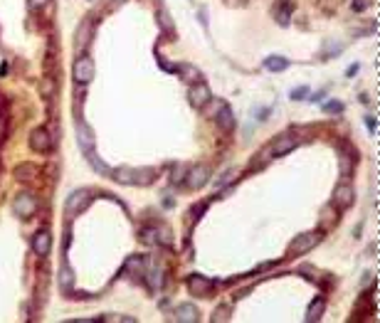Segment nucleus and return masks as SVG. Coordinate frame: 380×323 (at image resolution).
<instances>
[{"label": "nucleus", "instance_id": "obj_31", "mask_svg": "<svg viewBox=\"0 0 380 323\" xmlns=\"http://www.w3.org/2000/svg\"><path fill=\"white\" fill-rule=\"evenodd\" d=\"M366 126H368V131H371V133H376V129H378V124H376V119H373V116H366Z\"/></svg>", "mask_w": 380, "mask_h": 323}, {"label": "nucleus", "instance_id": "obj_19", "mask_svg": "<svg viewBox=\"0 0 380 323\" xmlns=\"http://www.w3.org/2000/svg\"><path fill=\"white\" fill-rule=\"evenodd\" d=\"M264 67H267L269 72H284V69L289 67V60H286V57H279V55H272V57L264 60Z\"/></svg>", "mask_w": 380, "mask_h": 323}, {"label": "nucleus", "instance_id": "obj_9", "mask_svg": "<svg viewBox=\"0 0 380 323\" xmlns=\"http://www.w3.org/2000/svg\"><path fill=\"white\" fill-rule=\"evenodd\" d=\"M215 289V281L205 279V276H190L188 279V291L192 296H210Z\"/></svg>", "mask_w": 380, "mask_h": 323}, {"label": "nucleus", "instance_id": "obj_25", "mask_svg": "<svg viewBox=\"0 0 380 323\" xmlns=\"http://www.w3.org/2000/svg\"><path fill=\"white\" fill-rule=\"evenodd\" d=\"M323 111L326 114H341L343 111V104L341 101H328V104H323Z\"/></svg>", "mask_w": 380, "mask_h": 323}, {"label": "nucleus", "instance_id": "obj_10", "mask_svg": "<svg viewBox=\"0 0 380 323\" xmlns=\"http://www.w3.org/2000/svg\"><path fill=\"white\" fill-rule=\"evenodd\" d=\"M77 143H79L84 156L94 151V133H92V129L84 121H77Z\"/></svg>", "mask_w": 380, "mask_h": 323}, {"label": "nucleus", "instance_id": "obj_12", "mask_svg": "<svg viewBox=\"0 0 380 323\" xmlns=\"http://www.w3.org/2000/svg\"><path fill=\"white\" fill-rule=\"evenodd\" d=\"M50 247H52V237L47 230H40L35 237H32V252L37 257H47L50 254Z\"/></svg>", "mask_w": 380, "mask_h": 323}, {"label": "nucleus", "instance_id": "obj_4", "mask_svg": "<svg viewBox=\"0 0 380 323\" xmlns=\"http://www.w3.org/2000/svg\"><path fill=\"white\" fill-rule=\"evenodd\" d=\"M12 210H15L20 217L30 220V217L37 212V197L32 193H20L15 197V202H12Z\"/></svg>", "mask_w": 380, "mask_h": 323}, {"label": "nucleus", "instance_id": "obj_16", "mask_svg": "<svg viewBox=\"0 0 380 323\" xmlns=\"http://www.w3.org/2000/svg\"><path fill=\"white\" fill-rule=\"evenodd\" d=\"M89 37H92V20H84L77 27V32H74V47L77 50H84L89 45Z\"/></svg>", "mask_w": 380, "mask_h": 323}, {"label": "nucleus", "instance_id": "obj_35", "mask_svg": "<svg viewBox=\"0 0 380 323\" xmlns=\"http://www.w3.org/2000/svg\"><path fill=\"white\" fill-rule=\"evenodd\" d=\"M114 2H119V0H114Z\"/></svg>", "mask_w": 380, "mask_h": 323}, {"label": "nucleus", "instance_id": "obj_24", "mask_svg": "<svg viewBox=\"0 0 380 323\" xmlns=\"http://www.w3.org/2000/svg\"><path fill=\"white\" fill-rule=\"evenodd\" d=\"M351 163H353V158H351L348 153H341V175H343V178L351 175Z\"/></svg>", "mask_w": 380, "mask_h": 323}, {"label": "nucleus", "instance_id": "obj_5", "mask_svg": "<svg viewBox=\"0 0 380 323\" xmlns=\"http://www.w3.org/2000/svg\"><path fill=\"white\" fill-rule=\"evenodd\" d=\"M92 202V193L89 190H74V193H69V197H67V205H64V212L72 217V215H77V212H82L87 205Z\"/></svg>", "mask_w": 380, "mask_h": 323}, {"label": "nucleus", "instance_id": "obj_13", "mask_svg": "<svg viewBox=\"0 0 380 323\" xmlns=\"http://www.w3.org/2000/svg\"><path fill=\"white\" fill-rule=\"evenodd\" d=\"M176 321L178 323H197L200 321V311L195 304H178L176 309Z\"/></svg>", "mask_w": 380, "mask_h": 323}, {"label": "nucleus", "instance_id": "obj_11", "mask_svg": "<svg viewBox=\"0 0 380 323\" xmlns=\"http://www.w3.org/2000/svg\"><path fill=\"white\" fill-rule=\"evenodd\" d=\"M296 146H299V141H296L294 136H279V138L269 146V153H272V156H286V153H291Z\"/></svg>", "mask_w": 380, "mask_h": 323}, {"label": "nucleus", "instance_id": "obj_18", "mask_svg": "<svg viewBox=\"0 0 380 323\" xmlns=\"http://www.w3.org/2000/svg\"><path fill=\"white\" fill-rule=\"evenodd\" d=\"M15 175H17L20 180H32V178L40 175V170H37V165H32V163H22V165L15 168Z\"/></svg>", "mask_w": 380, "mask_h": 323}, {"label": "nucleus", "instance_id": "obj_23", "mask_svg": "<svg viewBox=\"0 0 380 323\" xmlns=\"http://www.w3.org/2000/svg\"><path fill=\"white\" fill-rule=\"evenodd\" d=\"M289 17H291V2H289V0H284V2H282V7H279V12H277V20H279V25H282V27H286V25H289Z\"/></svg>", "mask_w": 380, "mask_h": 323}, {"label": "nucleus", "instance_id": "obj_2", "mask_svg": "<svg viewBox=\"0 0 380 323\" xmlns=\"http://www.w3.org/2000/svg\"><path fill=\"white\" fill-rule=\"evenodd\" d=\"M72 77H74L77 84H89L94 79V62L87 55L77 57L74 60V67H72Z\"/></svg>", "mask_w": 380, "mask_h": 323}, {"label": "nucleus", "instance_id": "obj_27", "mask_svg": "<svg viewBox=\"0 0 380 323\" xmlns=\"http://www.w3.org/2000/svg\"><path fill=\"white\" fill-rule=\"evenodd\" d=\"M235 175H237V170H230V173H225V175H222V180H217V185H215V188H222V185L232 183V180H235Z\"/></svg>", "mask_w": 380, "mask_h": 323}, {"label": "nucleus", "instance_id": "obj_29", "mask_svg": "<svg viewBox=\"0 0 380 323\" xmlns=\"http://www.w3.org/2000/svg\"><path fill=\"white\" fill-rule=\"evenodd\" d=\"M368 5H371V2H368V0H353V5H351V7H353V10H356V12H363V10H366V7H368Z\"/></svg>", "mask_w": 380, "mask_h": 323}, {"label": "nucleus", "instance_id": "obj_22", "mask_svg": "<svg viewBox=\"0 0 380 323\" xmlns=\"http://www.w3.org/2000/svg\"><path fill=\"white\" fill-rule=\"evenodd\" d=\"M57 284H60V289H62L64 294L72 289V284H74V276H72V271H69V266H62L60 269V276H57Z\"/></svg>", "mask_w": 380, "mask_h": 323}, {"label": "nucleus", "instance_id": "obj_28", "mask_svg": "<svg viewBox=\"0 0 380 323\" xmlns=\"http://www.w3.org/2000/svg\"><path fill=\"white\" fill-rule=\"evenodd\" d=\"M306 94H309V86H299V89H294V91H291V99L296 101V99H304Z\"/></svg>", "mask_w": 380, "mask_h": 323}, {"label": "nucleus", "instance_id": "obj_21", "mask_svg": "<svg viewBox=\"0 0 380 323\" xmlns=\"http://www.w3.org/2000/svg\"><path fill=\"white\" fill-rule=\"evenodd\" d=\"M323 306H326V301H323V299L318 296L316 301H314V304L309 306V311H306V321H309V323L318 321V319H321V314H323Z\"/></svg>", "mask_w": 380, "mask_h": 323}, {"label": "nucleus", "instance_id": "obj_34", "mask_svg": "<svg viewBox=\"0 0 380 323\" xmlns=\"http://www.w3.org/2000/svg\"><path fill=\"white\" fill-rule=\"evenodd\" d=\"M356 72H358V65H351L348 69H346V74H348V77H351V74H356Z\"/></svg>", "mask_w": 380, "mask_h": 323}, {"label": "nucleus", "instance_id": "obj_20", "mask_svg": "<svg viewBox=\"0 0 380 323\" xmlns=\"http://www.w3.org/2000/svg\"><path fill=\"white\" fill-rule=\"evenodd\" d=\"M87 161H89V165H92L96 173H101V175H109V173H111V168H109V165H106L101 158H96V153H94V151H92V153H87Z\"/></svg>", "mask_w": 380, "mask_h": 323}, {"label": "nucleus", "instance_id": "obj_30", "mask_svg": "<svg viewBox=\"0 0 380 323\" xmlns=\"http://www.w3.org/2000/svg\"><path fill=\"white\" fill-rule=\"evenodd\" d=\"M50 0H27V5L32 7V10H40V7H45Z\"/></svg>", "mask_w": 380, "mask_h": 323}, {"label": "nucleus", "instance_id": "obj_8", "mask_svg": "<svg viewBox=\"0 0 380 323\" xmlns=\"http://www.w3.org/2000/svg\"><path fill=\"white\" fill-rule=\"evenodd\" d=\"M188 99H190V104H192V106L205 109V106L210 104V99H212V91H210V86H207V84L197 81V84H192V86H190Z\"/></svg>", "mask_w": 380, "mask_h": 323}, {"label": "nucleus", "instance_id": "obj_33", "mask_svg": "<svg viewBox=\"0 0 380 323\" xmlns=\"http://www.w3.org/2000/svg\"><path fill=\"white\" fill-rule=\"evenodd\" d=\"M227 319V309H217L215 311V321H225Z\"/></svg>", "mask_w": 380, "mask_h": 323}, {"label": "nucleus", "instance_id": "obj_15", "mask_svg": "<svg viewBox=\"0 0 380 323\" xmlns=\"http://www.w3.org/2000/svg\"><path fill=\"white\" fill-rule=\"evenodd\" d=\"M333 205H338L341 210H346V207H351L353 205V188L351 185H338L336 188V193H333Z\"/></svg>", "mask_w": 380, "mask_h": 323}, {"label": "nucleus", "instance_id": "obj_17", "mask_svg": "<svg viewBox=\"0 0 380 323\" xmlns=\"http://www.w3.org/2000/svg\"><path fill=\"white\" fill-rule=\"evenodd\" d=\"M178 72H181L183 81H188V84H197V81H202V72H200L195 65L183 62V65H178Z\"/></svg>", "mask_w": 380, "mask_h": 323}, {"label": "nucleus", "instance_id": "obj_6", "mask_svg": "<svg viewBox=\"0 0 380 323\" xmlns=\"http://www.w3.org/2000/svg\"><path fill=\"white\" fill-rule=\"evenodd\" d=\"M183 180H186V185H188L190 190H200V188H205V185L210 183V168H207V165L190 168Z\"/></svg>", "mask_w": 380, "mask_h": 323}, {"label": "nucleus", "instance_id": "obj_1", "mask_svg": "<svg viewBox=\"0 0 380 323\" xmlns=\"http://www.w3.org/2000/svg\"><path fill=\"white\" fill-rule=\"evenodd\" d=\"M109 175L121 185H151L156 178V170H151V168H138V170L136 168H116Z\"/></svg>", "mask_w": 380, "mask_h": 323}, {"label": "nucleus", "instance_id": "obj_14", "mask_svg": "<svg viewBox=\"0 0 380 323\" xmlns=\"http://www.w3.org/2000/svg\"><path fill=\"white\" fill-rule=\"evenodd\" d=\"M220 114H215V119H217V126L225 131V133H230V131L235 129V114H232V109L225 104V101H220Z\"/></svg>", "mask_w": 380, "mask_h": 323}, {"label": "nucleus", "instance_id": "obj_26", "mask_svg": "<svg viewBox=\"0 0 380 323\" xmlns=\"http://www.w3.org/2000/svg\"><path fill=\"white\" fill-rule=\"evenodd\" d=\"M158 17H161V25H163V30H166V32H173V25H171V17H168V12H166V10H161V12H158Z\"/></svg>", "mask_w": 380, "mask_h": 323}, {"label": "nucleus", "instance_id": "obj_7", "mask_svg": "<svg viewBox=\"0 0 380 323\" xmlns=\"http://www.w3.org/2000/svg\"><path fill=\"white\" fill-rule=\"evenodd\" d=\"M55 146V138L47 133V129H32L30 133V148L37 153H50Z\"/></svg>", "mask_w": 380, "mask_h": 323}, {"label": "nucleus", "instance_id": "obj_3", "mask_svg": "<svg viewBox=\"0 0 380 323\" xmlns=\"http://www.w3.org/2000/svg\"><path fill=\"white\" fill-rule=\"evenodd\" d=\"M321 237H323L321 232H306V235H299V237L291 242L289 254H306V252H311L318 242H321Z\"/></svg>", "mask_w": 380, "mask_h": 323}, {"label": "nucleus", "instance_id": "obj_32", "mask_svg": "<svg viewBox=\"0 0 380 323\" xmlns=\"http://www.w3.org/2000/svg\"><path fill=\"white\" fill-rule=\"evenodd\" d=\"M186 178V168H176V173H173V183H178V180H183Z\"/></svg>", "mask_w": 380, "mask_h": 323}]
</instances>
